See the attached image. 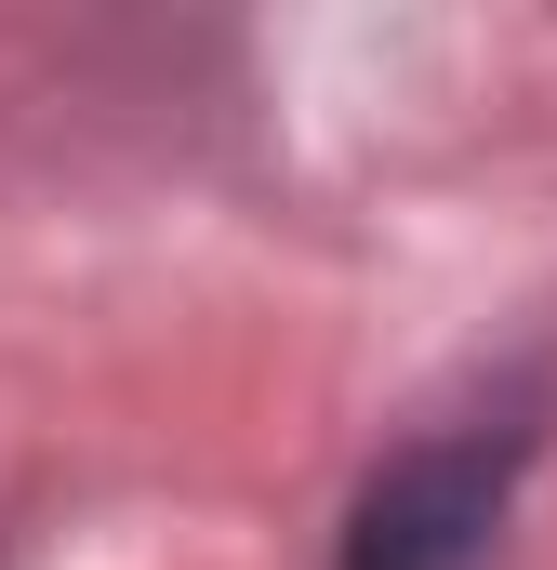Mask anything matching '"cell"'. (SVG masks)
<instances>
[{"mask_svg":"<svg viewBox=\"0 0 557 570\" xmlns=\"http://www.w3.org/2000/svg\"><path fill=\"white\" fill-rule=\"evenodd\" d=\"M531 425H451V438H412L359 518H345V570H478L491 518H505V478H518Z\"/></svg>","mask_w":557,"mask_h":570,"instance_id":"6da1fadb","label":"cell"}]
</instances>
